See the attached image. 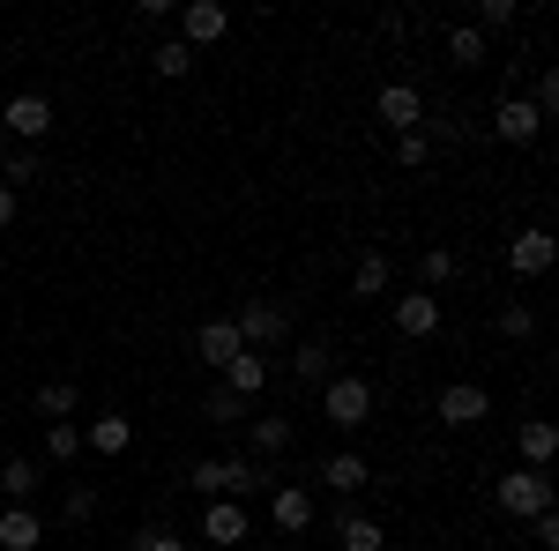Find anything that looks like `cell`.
<instances>
[{"mask_svg":"<svg viewBox=\"0 0 559 551\" xmlns=\"http://www.w3.org/2000/svg\"><path fill=\"white\" fill-rule=\"evenodd\" d=\"M0 492H8V507H31V492H38V463H31V455H8V463H0Z\"/></svg>","mask_w":559,"mask_h":551,"instance_id":"cell-18","label":"cell"},{"mask_svg":"<svg viewBox=\"0 0 559 551\" xmlns=\"http://www.w3.org/2000/svg\"><path fill=\"white\" fill-rule=\"evenodd\" d=\"M492 500L515 514V522H530V514L552 507V484H545V469H508V477L492 484Z\"/></svg>","mask_w":559,"mask_h":551,"instance_id":"cell-3","label":"cell"},{"mask_svg":"<svg viewBox=\"0 0 559 551\" xmlns=\"http://www.w3.org/2000/svg\"><path fill=\"white\" fill-rule=\"evenodd\" d=\"M395 336H411V343L440 336V298H432V291H411V298H395Z\"/></svg>","mask_w":559,"mask_h":551,"instance_id":"cell-8","label":"cell"},{"mask_svg":"<svg viewBox=\"0 0 559 551\" xmlns=\"http://www.w3.org/2000/svg\"><path fill=\"white\" fill-rule=\"evenodd\" d=\"M530 529H537V544H545V551L559 544V514H552V507H545V514H530Z\"/></svg>","mask_w":559,"mask_h":551,"instance_id":"cell-37","label":"cell"},{"mask_svg":"<svg viewBox=\"0 0 559 551\" xmlns=\"http://www.w3.org/2000/svg\"><path fill=\"white\" fill-rule=\"evenodd\" d=\"M179 31H187V52H194V45H216L224 38V31H231V8H224V0H194V8H179Z\"/></svg>","mask_w":559,"mask_h":551,"instance_id":"cell-6","label":"cell"},{"mask_svg":"<svg viewBox=\"0 0 559 551\" xmlns=\"http://www.w3.org/2000/svg\"><path fill=\"white\" fill-rule=\"evenodd\" d=\"M247 440H254V455H284L292 447V418H254Z\"/></svg>","mask_w":559,"mask_h":551,"instance_id":"cell-23","label":"cell"},{"mask_svg":"<svg viewBox=\"0 0 559 551\" xmlns=\"http://www.w3.org/2000/svg\"><path fill=\"white\" fill-rule=\"evenodd\" d=\"M269 514H276V529H313V492L306 484H276V500H269Z\"/></svg>","mask_w":559,"mask_h":551,"instance_id":"cell-12","label":"cell"},{"mask_svg":"<svg viewBox=\"0 0 559 551\" xmlns=\"http://www.w3.org/2000/svg\"><path fill=\"white\" fill-rule=\"evenodd\" d=\"M45 455H52V463H68V455H83V424H52V432H45Z\"/></svg>","mask_w":559,"mask_h":551,"instance_id":"cell-26","label":"cell"},{"mask_svg":"<svg viewBox=\"0 0 559 551\" xmlns=\"http://www.w3.org/2000/svg\"><path fill=\"white\" fill-rule=\"evenodd\" d=\"M292 373H299L306 387H321L329 381V343H299V350H292Z\"/></svg>","mask_w":559,"mask_h":551,"instance_id":"cell-22","label":"cell"},{"mask_svg":"<svg viewBox=\"0 0 559 551\" xmlns=\"http://www.w3.org/2000/svg\"><path fill=\"white\" fill-rule=\"evenodd\" d=\"M321 410H329L336 432H358V424L373 418V387L358 381V373H329V381H321Z\"/></svg>","mask_w":559,"mask_h":551,"instance_id":"cell-1","label":"cell"},{"mask_svg":"<svg viewBox=\"0 0 559 551\" xmlns=\"http://www.w3.org/2000/svg\"><path fill=\"white\" fill-rule=\"evenodd\" d=\"M530 105H537V120H552L559 112V75H537V97H530Z\"/></svg>","mask_w":559,"mask_h":551,"instance_id":"cell-36","label":"cell"},{"mask_svg":"<svg viewBox=\"0 0 559 551\" xmlns=\"http://www.w3.org/2000/svg\"><path fill=\"white\" fill-rule=\"evenodd\" d=\"M418 276H426V284H448V276H455V254H448V247H426Z\"/></svg>","mask_w":559,"mask_h":551,"instance_id":"cell-33","label":"cell"},{"mask_svg":"<svg viewBox=\"0 0 559 551\" xmlns=\"http://www.w3.org/2000/svg\"><path fill=\"white\" fill-rule=\"evenodd\" d=\"M45 544V522L31 507H8L0 514V551H38Z\"/></svg>","mask_w":559,"mask_h":551,"instance_id":"cell-15","label":"cell"},{"mask_svg":"<svg viewBox=\"0 0 559 551\" xmlns=\"http://www.w3.org/2000/svg\"><path fill=\"white\" fill-rule=\"evenodd\" d=\"M477 23H485V31H508V23H515V0H485ZM477 23H471V31H477Z\"/></svg>","mask_w":559,"mask_h":551,"instance_id":"cell-35","label":"cell"},{"mask_svg":"<svg viewBox=\"0 0 559 551\" xmlns=\"http://www.w3.org/2000/svg\"><path fill=\"white\" fill-rule=\"evenodd\" d=\"M38 410H45L52 424H60L68 410H75V387H68V381H45V387H38Z\"/></svg>","mask_w":559,"mask_h":551,"instance_id":"cell-28","label":"cell"},{"mask_svg":"<svg viewBox=\"0 0 559 551\" xmlns=\"http://www.w3.org/2000/svg\"><path fill=\"white\" fill-rule=\"evenodd\" d=\"M530 328H537V313H530V306H500V336H508V343H522Z\"/></svg>","mask_w":559,"mask_h":551,"instance_id":"cell-32","label":"cell"},{"mask_svg":"<svg viewBox=\"0 0 559 551\" xmlns=\"http://www.w3.org/2000/svg\"><path fill=\"white\" fill-rule=\"evenodd\" d=\"M202 418H216V424H239V418H247V403H239L231 387H216L210 403H202Z\"/></svg>","mask_w":559,"mask_h":551,"instance_id":"cell-30","label":"cell"},{"mask_svg":"<svg viewBox=\"0 0 559 551\" xmlns=\"http://www.w3.org/2000/svg\"><path fill=\"white\" fill-rule=\"evenodd\" d=\"M202 537H210V544H239V537H247V507H239V500H210V507H202Z\"/></svg>","mask_w":559,"mask_h":551,"instance_id":"cell-13","label":"cell"},{"mask_svg":"<svg viewBox=\"0 0 559 551\" xmlns=\"http://www.w3.org/2000/svg\"><path fill=\"white\" fill-rule=\"evenodd\" d=\"M448 60H455V68H477V60H485V31H471V23L448 31Z\"/></svg>","mask_w":559,"mask_h":551,"instance_id":"cell-25","label":"cell"},{"mask_svg":"<svg viewBox=\"0 0 559 551\" xmlns=\"http://www.w3.org/2000/svg\"><path fill=\"white\" fill-rule=\"evenodd\" d=\"M366 477H373L366 455H329V463H321V484H329V492H358Z\"/></svg>","mask_w":559,"mask_h":551,"instance_id":"cell-20","label":"cell"},{"mask_svg":"<svg viewBox=\"0 0 559 551\" xmlns=\"http://www.w3.org/2000/svg\"><path fill=\"white\" fill-rule=\"evenodd\" d=\"M492 134H500V142H537V134H545V120H537V105H530V97H500V105H492Z\"/></svg>","mask_w":559,"mask_h":551,"instance_id":"cell-7","label":"cell"},{"mask_svg":"<svg viewBox=\"0 0 559 551\" xmlns=\"http://www.w3.org/2000/svg\"><path fill=\"white\" fill-rule=\"evenodd\" d=\"M187 484H194L202 500H239V492H254L261 477H254V463H247V455H210V463L194 469Z\"/></svg>","mask_w":559,"mask_h":551,"instance_id":"cell-2","label":"cell"},{"mask_svg":"<svg viewBox=\"0 0 559 551\" xmlns=\"http://www.w3.org/2000/svg\"><path fill=\"white\" fill-rule=\"evenodd\" d=\"M224 387H231L239 403H247V395H261V387H269V358H261V350H239V358L224 366Z\"/></svg>","mask_w":559,"mask_h":551,"instance_id":"cell-17","label":"cell"},{"mask_svg":"<svg viewBox=\"0 0 559 551\" xmlns=\"http://www.w3.org/2000/svg\"><path fill=\"white\" fill-rule=\"evenodd\" d=\"M83 447H97V455H128V447H134V424L128 418H97L83 432Z\"/></svg>","mask_w":559,"mask_h":551,"instance_id":"cell-19","label":"cell"},{"mask_svg":"<svg viewBox=\"0 0 559 551\" xmlns=\"http://www.w3.org/2000/svg\"><path fill=\"white\" fill-rule=\"evenodd\" d=\"M515 447H522V463H530V469H545V463L559 455V432H552V418H522Z\"/></svg>","mask_w":559,"mask_h":551,"instance_id":"cell-14","label":"cell"},{"mask_svg":"<svg viewBox=\"0 0 559 551\" xmlns=\"http://www.w3.org/2000/svg\"><path fill=\"white\" fill-rule=\"evenodd\" d=\"M336 544H344V551H381L388 537H381L373 514H344V522H336Z\"/></svg>","mask_w":559,"mask_h":551,"instance_id":"cell-21","label":"cell"},{"mask_svg":"<svg viewBox=\"0 0 559 551\" xmlns=\"http://www.w3.org/2000/svg\"><path fill=\"white\" fill-rule=\"evenodd\" d=\"M8 224H15V194L0 187V231H8Z\"/></svg>","mask_w":559,"mask_h":551,"instance_id":"cell-38","label":"cell"},{"mask_svg":"<svg viewBox=\"0 0 559 551\" xmlns=\"http://www.w3.org/2000/svg\"><path fill=\"white\" fill-rule=\"evenodd\" d=\"M426 157H432V142H426V134H395V165H411V171H418Z\"/></svg>","mask_w":559,"mask_h":551,"instance_id":"cell-34","label":"cell"},{"mask_svg":"<svg viewBox=\"0 0 559 551\" xmlns=\"http://www.w3.org/2000/svg\"><path fill=\"white\" fill-rule=\"evenodd\" d=\"M373 112H381V120H388V128H395V134H418V120H426V97H418V89H411V83H388V89H381V105H373Z\"/></svg>","mask_w":559,"mask_h":551,"instance_id":"cell-9","label":"cell"},{"mask_svg":"<svg viewBox=\"0 0 559 551\" xmlns=\"http://www.w3.org/2000/svg\"><path fill=\"white\" fill-rule=\"evenodd\" d=\"M231 328H239L247 350H261V343H284V336H292V313H284V306H269V298H247V306L231 313Z\"/></svg>","mask_w":559,"mask_h":551,"instance_id":"cell-4","label":"cell"},{"mask_svg":"<svg viewBox=\"0 0 559 551\" xmlns=\"http://www.w3.org/2000/svg\"><path fill=\"white\" fill-rule=\"evenodd\" d=\"M134 551H187V537L165 529V522H150V529H134Z\"/></svg>","mask_w":559,"mask_h":551,"instance_id":"cell-29","label":"cell"},{"mask_svg":"<svg viewBox=\"0 0 559 551\" xmlns=\"http://www.w3.org/2000/svg\"><path fill=\"white\" fill-rule=\"evenodd\" d=\"M350 291H358V298H381V291H388V261H381V254H358V268H350Z\"/></svg>","mask_w":559,"mask_h":551,"instance_id":"cell-24","label":"cell"},{"mask_svg":"<svg viewBox=\"0 0 559 551\" xmlns=\"http://www.w3.org/2000/svg\"><path fill=\"white\" fill-rule=\"evenodd\" d=\"M187 68H194V52H187V45H157V75H165V83H179V75H187Z\"/></svg>","mask_w":559,"mask_h":551,"instance_id":"cell-31","label":"cell"},{"mask_svg":"<svg viewBox=\"0 0 559 551\" xmlns=\"http://www.w3.org/2000/svg\"><path fill=\"white\" fill-rule=\"evenodd\" d=\"M0 179H8V194L31 187V179H38V157H31V149H8V157H0Z\"/></svg>","mask_w":559,"mask_h":551,"instance_id":"cell-27","label":"cell"},{"mask_svg":"<svg viewBox=\"0 0 559 551\" xmlns=\"http://www.w3.org/2000/svg\"><path fill=\"white\" fill-rule=\"evenodd\" d=\"M552 231H545V224H530V231H515V239H508V268H515V276H552Z\"/></svg>","mask_w":559,"mask_h":551,"instance_id":"cell-5","label":"cell"},{"mask_svg":"<svg viewBox=\"0 0 559 551\" xmlns=\"http://www.w3.org/2000/svg\"><path fill=\"white\" fill-rule=\"evenodd\" d=\"M194 350H202V358H210L216 373H224V366H231V358H239L247 343H239V328H231V313H224V321H210V328L194 336Z\"/></svg>","mask_w":559,"mask_h":551,"instance_id":"cell-16","label":"cell"},{"mask_svg":"<svg viewBox=\"0 0 559 551\" xmlns=\"http://www.w3.org/2000/svg\"><path fill=\"white\" fill-rule=\"evenodd\" d=\"M485 410H492V395H485L477 381H455V387H440V418H448V424H477Z\"/></svg>","mask_w":559,"mask_h":551,"instance_id":"cell-11","label":"cell"},{"mask_svg":"<svg viewBox=\"0 0 559 551\" xmlns=\"http://www.w3.org/2000/svg\"><path fill=\"white\" fill-rule=\"evenodd\" d=\"M0 120H8L15 142H45V134H52V105H45V97H8Z\"/></svg>","mask_w":559,"mask_h":551,"instance_id":"cell-10","label":"cell"}]
</instances>
